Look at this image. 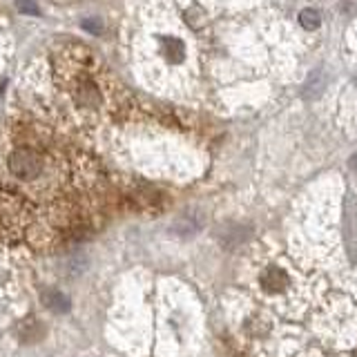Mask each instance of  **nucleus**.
<instances>
[{
  "instance_id": "nucleus-3",
  "label": "nucleus",
  "mask_w": 357,
  "mask_h": 357,
  "mask_svg": "<svg viewBox=\"0 0 357 357\" xmlns=\"http://www.w3.org/2000/svg\"><path fill=\"white\" fill-rule=\"evenodd\" d=\"M70 94L74 103L83 109H96L103 103V92L96 78L83 65H76L74 76H70Z\"/></svg>"
},
{
  "instance_id": "nucleus-6",
  "label": "nucleus",
  "mask_w": 357,
  "mask_h": 357,
  "mask_svg": "<svg viewBox=\"0 0 357 357\" xmlns=\"http://www.w3.org/2000/svg\"><path fill=\"white\" fill-rule=\"evenodd\" d=\"M299 22H301V27H306V29H315L319 25V14L315 9H304L299 14Z\"/></svg>"
},
{
  "instance_id": "nucleus-5",
  "label": "nucleus",
  "mask_w": 357,
  "mask_h": 357,
  "mask_svg": "<svg viewBox=\"0 0 357 357\" xmlns=\"http://www.w3.org/2000/svg\"><path fill=\"white\" fill-rule=\"evenodd\" d=\"M163 54H165V59H170L172 63H176V61H181V59H183L185 50H183V45L178 43V40L167 38V40L163 43Z\"/></svg>"
},
{
  "instance_id": "nucleus-1",
  "label": "nucleus",
  "mask_w": 357,
  "mask_h": 357,
  "mask_svg": "<svg viewBox=\"0 0 357 357\" xmlns=\"http://www.w3.org/2000/svg\"><path fill=\"white\" fill-rule=\"evenodd\" d=\"M22 293V271L14 255L0 248V331L11 321Z\"/></svg>"
},
{
  "instance_id": "nucleus-4",
  "label": "nucleus",
  "mask_w": 357,
  "mask_h": 357,
  "mask_svg": "<svg viewBox=\"0 0 357 357\" xmlns=\"http://www.w3.org/2000/svg\"><path fill=\"white\" fill-rule=\"evenodd\" d=\"M43 304L47 306L50 310H54V312H63V310H67L70 308V304H67V299L61 295V293H54V290H47V293H43Z\"/></svg>"
},
{
  "instance_id": "nucleus-7",
  "label": "nucleus",
  "mask_w": 357,
  "mask_h": 357,
  "mask_svg": "<svg viewBox=\"0 0 357 357\" xmlns=\"http://www.w3.org/2000/svg\"><path fill=\"white\" fill-rule=\"evenodd\" d=\"M353 165H355V167H357V156H355V161H353Z\"/></svg>"
},
{
  "instance_id": "nucleus-2",
  "label": "nucleus",
  "mask_w": 357,
  "mask_h": 357,
  "mask_svg": "<svg viewBox=\"0 0 357 357\" xmlns=\"http://www.w3.org/2000/svg\"><path fill=\"white\" fill-rule=\"evenodd\" d=\"M295 284H297V277L293 273V268H288L279 259L264 261L257 266V271H255V286L264 297H271V299L290 297Z\"/></svg>"
}]
</instances>
